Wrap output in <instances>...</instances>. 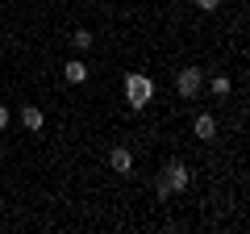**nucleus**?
Returning <instances> with one entry per match:
<instances>
[{
	"instance_id": "423d86ee",
	"label": "nucleus",
	"mask_w": 250,
	"mask_h": 234,
	"mask_svg": "<svg viewBox=\"0 0 250 234\" xmlns=\"http://www.w3.org/2000/svg\"><path fill=\"white\" fill-rule=\"evenodd\" d=\"M21 121H25V130H34V134L46 126V117H42V109H38V105H25V109H21Z\"/></svg>"
},
{
	"instance_id": "f03ea898",
	"label": "nucleus",
	"mask_w": 250,
	"mask_h": 234,
	"mask_svg": "<svg viewBox=\"0 0 250 234\" xmlns=\"http://www.w3.org/2000/svg\"><path fill=\"white\" fill-rule=\"evenodd\" d=\"M175 92H179L184 100H192V96L200 92V71H196V67H184V71L175 75Z\"/></svg>"
},
{
	"instance_id": "9b49d317",
	"label": "nucleus",
	"mask_w": 250,
	"mask_h": 234,
	"mask_svg": "<svg viewBox=\"0 0 250 234\" xmlns=\"http://www.w3.org/2000/svg\"><path fill=\"white\" fill-rule=\"evenodd\" d=\"M4 126H9V109L0 105V130H4Z\"/></svg>"
},
{
	"instance_id": "6e6552de",
	"label": "nucleus",
	"mask_w": 250,
	"mask_h": 234,
	"mask_svg": "<svg viewBox=\"0 0 250 234\" xmlns=\"http://www.w3.org/2000/svg\"><path fill=\"white\" fill-rule=\"evenodd\" d=\"M229 75H213V80H208V92H213V96H229Z\"/></svg>"
},
{
	"instance_id": "9d476101",
	"label": "nucleus",
	"mask_w": 250,
	"mask_h": 234,
	"mask_svg": "<svg viewBox=\"0 0 250 234\" xmlns=\"http://www.w3.org/2000/svg\"><path fill=\"white\" fill-rule=\"evenodd\" d=\"M196 9L200 13H217V9H221V0H196Z\"/></svg>"
},
{
	"instance_id": "f257e3e1",
	"label": "nucleus",
	"mask_w": 250,
	"mask_h": 234,
	"mask_svg": "<svg viewBox=\"0 0 250 234\" xmlns=\"http://www.w3.org/2000/svg\"><path fill=\"white\" fill-rule=\"evenodd\" d=\"M150 96H154V84H150V75H125V100H129V109H142V105H150Z\"/></svg>"
},
{
	"instance_id": "1a4fd4ad",
	"label": "nucleus",
	"mask_w": 250,
	"mask_h": 234,
	"mask_svg": "<svg viewBox=\"0 0 250 234\" xmlns=\"http://www.w3.org/2000/svg\"><path fill=\"white\" fill-rule=\"evenodd\" d=\"M71 46H75V50H92V29H75V34H71Z\"/></svg>"
},
{
	"instance_id": "7ed1b4c3",
	"label": "nucleus",
	"mask_w": 250,
	"mask_h": 234,
	"mask_svg": "<svg viewBox=\"0 0 250 234\" xmlns=\"http://www.w3.org/2000/svg\"><path fill=\"white\" fill-rule=\"evenodd\" d=\"M163 180H167V188H171V192H184L188 184H192V176H188V167H184V163H167Z\"/></svg>"
},
{
	"instance_id": "0eeeda50",
	"label": "nucleus",
	"mask_w": 250,
	"mask_h": 234,
	"mask_svg": "<svg viewBox=\"0 0 250 234\" xmlns=\"http://www.w3.org/2000/svg\"><path fill=\"white\" fill-rule=\"evenodd\" d=\"M192 130H196V138H217V117L213 113H200Z\"/></svg>"
},
{
	"instance_id": "39448f33",
	"label": "nucleus",
	"mask_w": 250,
	"mask_h": 234,
	"mask_svg": "<svg viewBox=\"0 0 250 234\" xmlns=\"http://www.w3.org/2000/svg\"><path fill=\"white\" fill-rule=\"evenodd\" d=\"M62 75H67V84H83L88 80V63L83 59H71V63L62 67Z\"/></svg>"
},
{
	"instance_id": "20e7f679",
	"label": "nucleus",
	"mask_w": 250,
	"mask_h": 234,
	"mask_svg": "<svg viewBox=\"0 0 250 234\" xmlns=\"http://www.w3.org/2000/svg\"><path fill=\"white\" fill-rule=\"evenodd\" d=\"M108 167L121 171V176H129V171H134V155L125 151V146H113V151H108Z\"/></svg>"
}]
</instances>
